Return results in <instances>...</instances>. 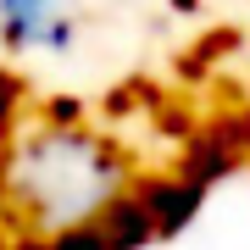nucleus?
I'll list each match as a JSON object with an SVG mask.
<instances>
[{
    "label": "nucleus",
    "mask_w": 250,
    "mask_h": 250,
    "mask_svg": "<svg viewBox=\"0 0 250 250\" xmlns=\"http://www.w3.org/2000/svg\"><path fill=\"white\" fill-rule=\"evenodd\" d=\"M128 189H134V200L145 206V217H150L156 239H178V233H189V228L200 223L206 200H211V189L195 184V178H189V172H178V167L145 172V178H134Z\"/></svg>",
    "instance_id": "nucleus-3"
},
{
    "label": "nucleus",
    "mask_w": 250,
    "mask_h": 250,
    "mask_svg": "<svg viewBox=\"0 0 250 250\" xmlns=\"http://www.w3.org/2000/svg\"><path fill=\"white\" fill-rule=\"evenodd\" d=\"M45 250H111V245H106V233H100V223H78V228L50 233Z\"/></svg>",
    "instance_id": "nucleus-5"
},
{
    "label": "nucleus",
    "mask_w": 250,
    "mask_h": 250,
    "mask_svg": "<svg viewBox=\"0 0 250 250\" xmlns=\"http://www.w3.org/2000/svg\"><path fill=\"white\" fill-rule=\"evenodd\" d=\"M95 223H100V233H106L111 250H150V245H161L156 228H150V217H145V206L134 200V189H123Z\"/></svg>",
    "instance_id": "nucleus-4"
},
{
    "label": "nucleus",
    "mask_w": 250,
    "mask_h": 250,
    "mask_svg": "<svg viewBox=\"0 0 250 250\" xmlns=\"http://www.w3.org/2000/svg\"><path fill=\"white\" fill-rule=\"evenodd\" d=\"M83 34V0H0V45L11 56H67Z\"/></svg>",
    "instance_id": "nucleus-2"
},
{
    "label": "nucleus",
    "mask_w": 250,
    "mask_h": 250,
    "mask_svg": "<svg viewBox=\"0 0 250 250\" xmlns=\"http://www.w3.org/2000/svg\"><path fill=\"white\" fill-rule=\"evenodd\" d=\"M0 250H45V239H39V233H22V228H11L6 239H0Z\"/></svg>",
    "instance_id": "nucleus-6"
},
{
    "label": "nucleus",
    "mask_w": 250,
    "mask_h": 250,
    "mask_svg": "<svg viewBox=\"0 0 250 250\" xmlns=\"http://www.w3.org/2000/svg\"><path fill=\"white\" fill-rule=\"evenodd\" d=\"M134 184L128 150L89 123H22L0 145V211L22 233H50L95 223Z\"/></svg>",
    "instance_id": "nucleus-1"
}]
</instances>
